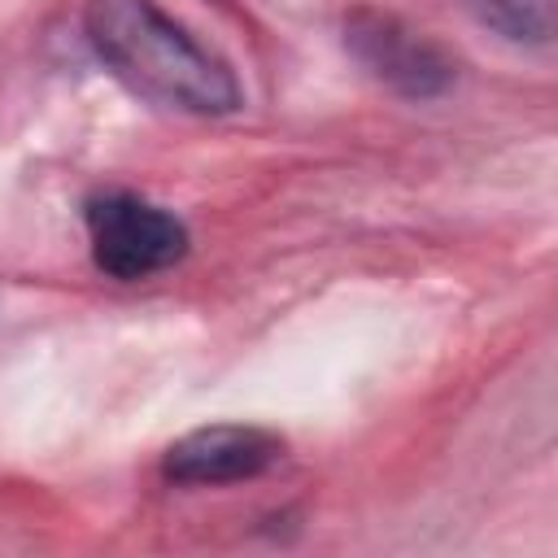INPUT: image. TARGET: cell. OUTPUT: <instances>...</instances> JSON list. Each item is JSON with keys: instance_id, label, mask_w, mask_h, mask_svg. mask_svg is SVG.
I'll list each match as a JSON object with an SVG mask.
<instances>
[{"instance_id": "cell-1", "label": "cell", "mask_w": 558, "mask_h": 558, "mask_svg": "<svg viewBox=\"0 0 558 558\" xmlns=\"http://www.w3.org/2000/svg\"><path fill=\"white\" fill-rule=\"evenodd\" d=\"M83 26L105 70L161 109L222 118L244 105L231 65L157 0H87Z\"/></svg>"}, {"instance_id": "cell-2", "label": "cell", "mask_w": 558, "mask_h": 558, "mask_svg": "<svg viewBox=\"0 0 558 558\" xmlns=\"http://www.w3.org/2000/svg\"><path fill=\"white\" fill-rule=\"evenodd\" d=\"M83 222H87L92 262L122 283L153 279L174 262H183L187 253V227L166 205L126 187H105L87 196Z\"/></svg>"}, {"instance_id": "cell-3", "label": "cell", "mask_w": 558, "mask_h": 558, "mask_svg": "<svg viewBox=\"0 0 558 558\" xmlns=\"http://www.w3.org/2000/svg\"><path fill=\"white\" fill-rule=\"evenodd\" d=\"M344 48L357 57L366 74H375L384 87L410 96V100H432L445 96L453 83V61L414 26H405L397 13L384 9H353L344 17Z\"/></svg>"}, {"instance_id": "cell-4", "label": "cell", "mask_w": 558, "mask_h": 558, "mask_svg": "<svg viewBox=\"0 0 558 558\" xmlns=\"http://www.w3.org/2000/svg\"><path fill=\"white\" fill-rule=\"evenodd\" d=\"M283 458V440L253 423H214L179 436L161 453V475L187 488H218L257 480Z\"/></svg>"}, {"instance_id": "cell-5", "label": "cell", "mask_w": 558, "mask_h": 558, "mask_svg": "<svg viewBox=\"0 0 558 558\" xmlns=\"http://www.w3.org/2000/svg\"><path fill=\"white\" fill-rule=\"evenodd\" d=\"M466 9L510 44H549L554 31L549 0H466Z\"/></svg>"}]
</instances>
